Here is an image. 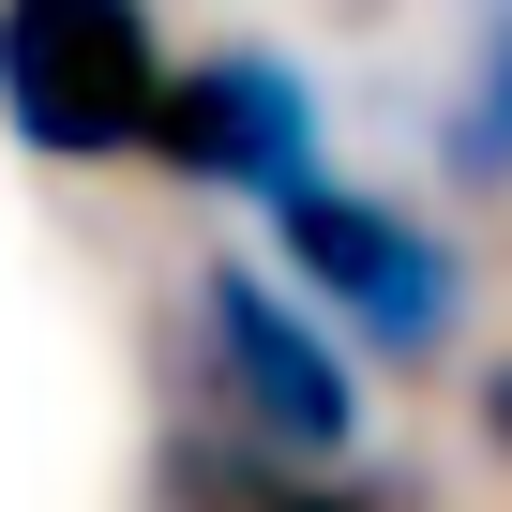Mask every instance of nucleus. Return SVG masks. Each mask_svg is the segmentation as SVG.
Returning <instances> with one entry per match:
<instances>
[{"label":"nucleus","mask_w":512,"mask_h":512,"mask_svg":"<svg viewBox=\"0 0 512 512\" xmlns=\"http://www.w3.org/2000/svg\"><path fill=\"white\" fill-rule=\"evenodd\" d=\"M136 151L196 196H272L287 166H317V76L272 61V46H196V61L151 76Z\"/></svg>","instance_id":"20e7f679"},{"label":"nucleus","mask_w":512,"mask_h":512,"mask_svg":"<svg viewBox=\"0 0 512 512\" xmlns=\"http://www.w3.org/2000/svg\"><path fill=\"white\" fill-rule=\"evenodd\" d=\"M166 512H362V497H332V467H272V452H166Z\"/></svg>","instance_id":"39448f33"},{"label":"nucleus","mask_w":512,"mask_h":512,"mask_svg":"<svg viewBox=\"0 0 512 512\" xmlns=\"http://www.w3.org/2000/svg\"><path fill=\"white\" fill-rule=\"evenodd\" d=\"M256 211H272V241H287L302 302H332L362 347L437 362V347L467 332V256H452L422 211H392V196H362V181H332V166H287Z\"/></svg>","instance_id":"f257e3e1"},{"label":"nucleus","mask_w":512,"mask_h":512,"mask_svg":"<svg viewBox=\"0 0 512 512\" xmlns=\"http://www.w3.org/2000/svg\"><path fill=\"white\" fill-rule=\"evenodd\" d=\"M482 437L512 452V362H482Z\"/></svg>","instance_id":"0eeeda50"},{"label":"nucleus","mask_w":512,"mask_h":512,"mask_svg":"<svg viewBox=\"0 0 512 512\" xmlns=\"http://www.w3.org/2000/svg\"><path fill=\"white\" fill-rule=\"evenodd\" d=\"M467 166H512V0L482 16V76H467V121H452Z\"/></svg>","instance_id":"423d86ee"},{"label":"nucleus","mask_w":512,"mask_h":512,"mask_svg":"<svg viewBox=\"0 0 512 512\" xmlns=\"http://www.w3.org/2000/svg\"><path fill=\"white\" fill-rule=\"evenodd\" d=\"M196 347H211V407L241 422V452H272V467H347L362 452V362L256 256H211L196 272Z\"/></svg>","instance_id":"f03ea898"},{"label":"nucleus","mask_w":512,"mask_h":512,"mask_svg":"<svg viewBox=\"0 0 512 512\" xmlns=\"http://www.w3.org/2000/svg\"><path fill=\"white\" fill-rule=\"evenodd\" d=\"M166 76L151 0H0V136L46 151V166H106L136 151Z\"/></svg>","instance_id":"7ed1b4c3"}]
</instances>
